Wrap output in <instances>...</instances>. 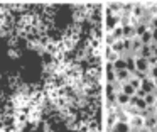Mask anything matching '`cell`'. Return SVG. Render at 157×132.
Wrapping results in <instances>:
<instances>
[{
  "label": "cell",
  "instance_id": "6da1fadb",
  "mask_svg": "<svg viewBox=\"0 0 157 132\" xmlns=\"http://www.w3.org/2000/svg\"><path fill=\"white\" fill-rule=\"evenodd\" d=\"M135 70L139 71V73H144L149 76V71H150V63L149 59H145V58H135Z\"/></svg>",
  "mask_w": 157,
  "mask_h": 132
},
{
  "label": "cell",
  "instance_id": "7a4b0ae2",
  "mask_svg": "<svg viewBox=\"0 0 157 132\" xmlns=\"http://www.w3.org/2000/svg\"><path fill=\"white\" fill-rule=\"evenodd\" d=\"M130 105H132L133 108H137L140 114H144V112L149 108V107H147V103H145V98H140V97H137V95L130 98Z\"/></svg>",
  "mask_w": 157,
  "mask_h": 132
},
{
  "label": "cell",
  "instance_id": "3957f363",
  "mask_svg": "<svg viewBox=\"0 0 157 132\" xmlns=\"http://www.w3.org/2000/svg\"><path fill=\"white\" fill-rule=\"evenodd\" d=\"M115 103L118 105V107L125 108V107H128V105H130V97H127L125 93L118 91V93H117V98H115Z\"/></svg>",
  "mask_w": 157,
  "mask_h": 132
},
{
  "label": "cell",
  "instance_id": "277c9868",
  "mask_svg": "<svg viewBox=\"0 0 157 132\" xmlns=\"http://www.w3.org/2000/svg\"><path fill=\"white\" fill-rule=\"evenodd\" d=\"M149 30H150L149 22H135V36L137 37L144 36V34L149 32Z\"/></svg>",
  "mask_w": 157,
  "mask_h": 132
},
{
  "label": "cell",
  "instance_id": "5b68a950",
  "mask_svg": "<svg viewBox=\"0 0 157 132\" xmlns=\"http://www.w3.org/2000/svg\"><path fill=\"white\" fill-rule=\"evenodd\" d=\"M120 91H122V93H125L127 97H130V98L137 95V90L128 83V81H127V83H122V85H120Z\"/></svg>",
  "mask_w": 157,
  "mask_h": 132
},
{
  "label": "cell",
  "instance_id": "8992f818",
  "mask_svg": "<svg viewBox=\"0 0 157 132\" xmlns=\"http://www.w3.org/2000/svg\"><path fill=\"white\" fill-rule=\"evenodd\" d=\"M137 56H139V58H145V59H150V58L154 56L152 46H142V47H140V51L137 53ZM137 56H135V58H137Z\"/></svg>",
  "mask_w": 157,
  "mask_h": 132
},
{
  "label": "cell",
  "instance_id": "52a82bcc",
  "mask_svg": "<svg viewBox=\"0 0 157 132\" xmlns=\"http://www.w3.org/2000/svg\"><path fill=\"white\" fill-rule=\"evenodd\" d=\"M110 132H132V129H130V125L125 124V122H117V124L110 129Z\"/></svg>",
  "mask_w": 157,
  "mask_h": 132
},
{
  "label": "cell",
  "instance_id": "ba28073f",
  "mask_svg": "<svg viewBox=\"0 0 157 132\" xmlns=\"http://www.w3.org/2000/svg\"><path fill=\"white\" fill-rule=\"evenodd\" d=\"M113 66V71H122V70H127V61L123 56H120L117 61H113V63H110Z\"/></svg>",
  "mask_w": 157,
  "mask_h": 132
},
{
  "label": "cell",
  "instance_id": "9c48e42d",
  "mask_svg": "<svg viewBox=\"0 0 157 132\" xmlns=\"http://www.w3.org/2000/svg\"><path fill=\"white\" fill-rule=\"evenodd\" d=\"M139 39H140V42H142V46H152V30L145 32L144 36H140Z\"/></svg>",
  "mask_w": 157,
  "mask_h": 132
},
{
  "label": "cell",
  "instance_id": "30bf717a",
  "mask_svg": "<svg viewBox=\"0 0 157 132\" xmlns=\"http://www.w3.org/2000/svg\"><path fill=\"white\" fill-rule=\"evenodd\" d=\"M155 98H157V93H149V95H145V103H147V107H154V103H155Z\"/></svg>",
  "mask_w": 157,
  "mask_h": 132
},
{
  "label": "cell",
  "instance_id": "8fae6325",
  "mask_svg": "<svg viewBox=\"0 0 157 132\" xmlns=\"http://www.w3.org/2000/svg\"><path fill=\"white\" fill-rule=\"evenodd\" d=\"M128 83L132 85V86L135 88V90H139V88H140V85H142V80H140V78H137V76H133V74H132V78L128 80Z\"/></svg>",
  "mask_w": 157,
  "mask_h": 132
},
{
  "label": "cell",
  "instance_id": "7c38bea8",
  "mask_svg": "<svg viewBox=\"0 0 157 132\" xmlns=\"http://www.w3.org/2000/svg\"><path fill=\"white\" fill-rule=\"evenodd\" d=\"M149 78H150V80H154V81L157 80V64H155V66H150V71H149Z\"/></svg>",
  "mask_w": 157,
  "mask_h": 132
},
{
  "label": "cell",
  "instance_id": "4fadbf2b",
  "mask_svg": "<svg viewBox=\"0 0 157 132\" xmlns=\"http://www.w3.org/2000/svg\"><path fill=\"white\" fill-rule=\"evenodd\" d=\"M154 110H155V114H157V98H155V103H154Z\"/></svg>",
  "mask_w": 157,
  "mask_h": 132
}]
</instances>
